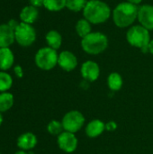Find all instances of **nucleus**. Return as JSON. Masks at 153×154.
Wrapping results in <instances>:
<instances>
[{
    "mask_svg": "<svg viewBox=\"0 0 153 154\" xmlns=\"http://www.w3.org/2000/svg\"><path fill=\"white\" fill-rule=\"evenodd\" d=\"M139 6L127 1L119 3L112 11L113 22L118 28H130L138 19Z\"/></svg>",
    "mask_w": 153,
    "mask_h": 154,
    "instance_id": "obj_1",
    "label": "nucleus"
},
{
    "mask_svg": "<svg viewBox=\"0 0 153 154\" xmlns=\"http://www.w3.org/2000/svg\"><path fill=\"white\" fill-rule=\"evenodd\" d=\"M112 16L110 6L102 0H87L83 17L92 24H102Z\"/></svg>",
    "mask_w": 153,
    "mask_h": 154,
    "instance_id": "obj_2",
    "label": "nucleus"
},
{
    "mask_svg": "<svg viewBox=\"0 0 153 154\" xmlns=\"http://www.w3.org/2000/svg\"><path fill=\"white\" fill-rule=\"evenodd\" d=\"M80 45L86 53L89 55H98L107 49L109 40L104 32H92L81 39Z\"/></svg>",
    "mask_w": 153,
    "mask_h": 154,
    "instance_id": "obj_3",
    "label": "nucleus"
},
{
    "mask_svg": "<svg viewBox=\"0 0 153 154\" xmlns=\"http://www.w3.org/2000/svg\"><path fill=\"white\" fill-rule=\"evenodd\" d=\"M126 41L131 46L140 49L142 52H149V44L151 41L150 31L141 24L133 25L126 32Z\"/></svg>",
    "mask_w": 153,
    "mask_h": 154,
    "instance_id": "obj_4",
    "label": "nucleus"
},
{
    "mask_svg": "<svg viewBox=\"0 0 153 154\" xmlns=\"http://www.w3.org/2000/svg\"><path fill=\"white\" fill-rule=\"evenodd\" d=\"M59 54L56 50L46 46L38 50L34 56L35 65L41 70H51L58 65Z\"/></svg>",
    "mask_w": 153,
    "mask_h": 154,
    "instance_id": "obj_5",
    "label": "nucleus"
},
{
    "mask_svg": "<svg viewBox=\"0 0 153 154\" xmlns=\"http://www.w3.org/2000/svg\"><path fill=\"white\" fill-rule=\"evenodd\" d=\"M15 42L22 47H29L32 45L37 37L35 29L32 24L20 22L18 27L14 30Z\"/></svg>",
    "mask_w": 153,
    "mask_h": 154,
    "instance_id": "obj_6",
    "label": "nucleus"
},
{
    "mask_svg": "<svg viewBox=\"0 0 153 154\" xmlns=\"http://www.w3.org/2000/svg\"><path fill=\"white\" fill-rule=\"evenodd\" d=\"M86 119L84 115L78 110H70L64 115L61 123L64 131L76 134L85 125Z\"/></svg>",
    "mask_w": 153,
    "mask_h": 154,
    "instance_id": "obj_7",
    "label": "nucleus"
},
{
    "mask_svg": "<svg viewBox=\"0 0 153 154\" xmlns=\"http://www.w3.org/2000/svg\"><path fill=\"white\" fill-rule=\"evenodd\" d=\"M57 137L58 146L62 152L66 153H72L77 150L78 145V140L75 134L64 131Z\"/></svg>",
    "mask_w": 153,
    "mask_h": 154,
    "instance_id": "obj_8",
    "label": "nucleus"
},
{
    "mask_svg": "<svg viewBox=\"0 0 153 154\" xmlns=\"http://www.w3.org/2000/svg\"><path fill=\"white\" fill-rule=\"evenodd\" d=\"M100 67L94 60H86L80 68V74L87 82H95L100 76Z\"/></svg>",
    "mask_w": 153,
    "mask_h": 154,
    "instance_id": "obj_9",
    "label": "nucleus"
},
{
    "mask_svg": "<svg viewBox=\"0 0 153 154\" xmlns=\"http://www.w3.org/2000/svg\"><path fill=\"white\" fill-rule=\"evenodd\" d=\"M78 61L77 56L70 51H62L59 53L58 65L61 69L67 72L74 70L78 67Z\"/></svg>",
    "mask_w": 153,
    "mask_h": 154,
    "instance_id": "obj_10",
    "label": "nucleus"
},
{
    "mask_svg": "<svg viewBox=\"0 0 153 154\" xmlns=\"http://www.w3.org/2000/svg\"><path fill=\"white\" fill-rule=\"evenodd\" d=\"M139 24L145 27L150 32L153 30V5L145 4L139 6L138 19Z\"/></svg>",
    "mask_w": 153,
    "mask_h": 154,
    "instance_id": "obj_11",
    "label": "nucleus"
},
{
    "mask_svg": "<svg viewBox=\"0 0 153 154\" xmlns=\"http://www.w3.org/2000/svg\"><path fill=\"white\" fill-rule=\"evenodd\" d=\"M37 143H38L37 136L31 132H26L19 135V137L17 138L16 144L20 150L27 152L34 149L35 146L37 145Z\"/></svg>",
    "mask_w": 153,
    "mask_h": 154,
    "instance_id": "obj_12",
    "label": "nucleus"
},
{
    "mask_svg": "<svg viewBox=\"0 0 153 154\" xmlns=\"http://www.w3.org/2000/svg\"><path fill=\"white\" fill-rule=\"evenodd\" d=\"M14 42V31L7 23L0 24V48H9Z\"/></svg>",
    "mask_w": 153,
    "mask_h": 154,
    "instance_id": "obj_13",
    "label": "nucleus"
},
{
    "mask_svg": "<svg viewBox=\"0 0 153 154\" xmlns=\"http://www.w3.org/2000/svg\"><path fill=\"white\" fill-rule=\"evenodd\" d=\"M106 131V124L100 119L91 120L86 125V134L89 138H96Z\"/></svg>",
    "mask_w": 153,
    "mask_h": 154,
    "instance_id": "obj_14",
    "label": "nucleus"
},
{
    "mask_svg": "<svg viewBox=\"0 0 153 154\" xmlns=\"http://www.w3.org/2000/svg\"><path fill=\"white\" fill-rule=\"evenodd\" d=\"M38 17H39L38 8L31 5L24 6L21 10L20 14H19V18L21 22L24 23H28V24H32L33 23H35Z\"/></svg>",
    "mask_w": 153,
    "mask_h": 154,
    "instance_id": "obj_15",
    "label": "nucleus"
},
{
    "mask_svg": "<svg viewBox=\"0 0 153 154\" xmlns=\"http://www.w3.org/2000/svg\"><path fill=\"white\" fill-rule=\"evenodd\" d=\"M14 55L10 48H0V70L6 71L14 66Z\"/></svg>",
    "mask_w": 153,
    "mask_h": 154,
    "instance_id": "obj_16",
    "label": "nucleus"
},
{
    "mask_svg": "<svg viewBox=\"0 0 153 154\" xmlns=\"http://www.w3.org/2000/svg\"><path fill=\"white\" fill-rule=\"evenodd\" d=\"M45 40L47 45L54 50H59L62 44V36L61 34L56 30L49 31L45 35Z\"/></svg>",
    "mask_w": 153,
    "mask_h": 154,
    "instance_id": "obj_17",
    "label": "nucleus"
},
{
    "mask_svg": "<svg viewBox=\"0 0 153 154\" xmlns=\"http://www.w3.org/2000/svg\"><path fill=\"white\" fill-rule=\"evenodd\" d=\"M75 30L78 34V36L81 39L88 35L90 32H92V23H90L87 19L84 17L81 19H78L75 25Z\"/></svg>",
    "mask_w": 153,
    "mask_h": 154,
    "instance_id": "obj_18",
    "label": "nucleus"
},
{
    "mask_svg": "<svg viewBox=\"0 0 153 154\" xmlns=\"http://www.w3.org/2000/svg\"><path fill=\"white\" fill-rule=\"evenodd\" d=\"M124 85V79L118 72H112L107 77V86L112 91H119Z\"/></svg>",
    "mask_w": 153,
    "mask_h": 154,
    "instance_id": "obj_19",
    "label": "nucleus"
},
{
    "mask_svg": "<svg viewBox=\"0 0 153 154\" xmlns=\"http://www.w3.org/2000/svg\"><path fill=\"white\" fill-rule=\"evenodd\" d=\"M14 96L10 92L0 93V112L5 113L10 110L14 106Z\"/></svg>",
    "mask_w": 153,
    "mask_h": 154,
    "instance_id": "obj_20",
    "label": "nucleus"
},
{
    "mask_svg": "<svg viewBox=\"0 0 153 154\" xmlns=\"http://www.w3.org/2000/svg\"><path fill=\"white\" fill-rule=\"evenodd\" d=\"M67 0H44L43 6L50 12H59L66 8Z\"/></svg>",
    "mask_w": 153,
    "mask_h": 154,
    "instance_id": "obj_21",
    "label": "nucleus"
},
{
    "mask_svg": "<svg viewBox=\"0 0 153 154\" xmlns=\"http://www.w3.org/2000/svg\"><path fill=\"white\" fill-rule=\"evenodd\" d=\"M13 86V78L6 71L0 70V93L7 92Z\"/></svg>",
    "mask_w": 153,
    "mask_h": 154,
    "instance_id": "obj_22",
    "label": "nucleus"
},
{
    "mask_svg": "<svg viewBox=\"0 0 153 154\" xmlns=\"http://www.w3.org/2000/svg\"><path fill=\"white\" fill-rule=\"evenodd\" d=\"M87 3V0H67L66 8L75 13H78L80 11L83 12Z\"/></svg>",
    "mask_w": 153,
    "mask_h": 154,
    "instance_id": "obj_23",
    "label": "nucleus"
},
{
    "mask_svg": "<svg viewBox=\"0 0 153 154\" xmlns=\"http://www.w3.org/2000/svg\"><path fill=\"white\" fill-rule=\"evenodd\" d=\"M47 131L50 134L54 136H59L62 132H64V128L61 121L52 120L47 125Z\"/></svg>",
    "mask_w": 153,
    "mask_h": 154,
    "instance_id": "obj_24",
    "label": "nucleus"
},
{
    "mask_svg": "<svg viewBox=\"0 0 153 154\" xmlns=\"http://www.w3.org/2000/svg\"><path fill=\"white\" fill-rule=\"evenodd\" d=\"M117 129V124L115 121H109L106 124V131L108 132H114Z\"/></svg>",
    "mask_w": 153,
    "mask_h": 154,
    "instance_id": "obj_25",
    "label": "nucleus"
},
{
    "mask_svg": "<svg viewBox=\"0 0 153 154\" xmlns=\"http://www.w3.org/2000/svg\"><path fill=\"white\" fill-rule=\"evenodd\" d=\"M14 75H15L17 78H19V79H21V78L23 77V68H22L21 66H19V65H16V66L14 67Z\"/></svg>",
    "mask_w": 153,
    "mask_h": 154,
    "instance_id": "obj_26",
    "label": "nucleus"
},
{
    "mask_svg": "<svg viewBox=\"0 0 153 154\" xmlns=\"http://www.w3.org/2000/svg\"><path fill=\"white\" fill-rule=\"evenodd\" d=\"M30 2V5H32V6H35V7H41V6H43V3H44V0H29Z\"/></svg>",
    "mask_w": 153,
    "mask_h": 154,
    "instance_id": "obj_27",
    "label": "nucleus"
},
{
    "mask_svg": "<svg viewBox=\"0 0 153 154\" xmlns=\"http://www.w3.org/2000/svg\"><path fill=\"white\" fill-rule=\"evenodd\" d=\"M19 23H20V22H18V21L15 20V19H11V20H9V22L7 23V24H8L14 31L18 27Z\"/></svg>",
    "mask_w": 153,
    "mask_h": 154,
    "instance_id": "obj_28",
    "label": "nucleus"
},
{
    "mask_svg": "<svg viewBox=\"0 0 153 154\" xmlns=\"http://www.w3.org/2000/svg\"><path fill=\"white\" fill-rule=\"evenodd\" d=\"M126 1L129 2V3H131V4H133L135 5H139L143 0H126Z\"/></svg>",
    "mask_w": 153,
    "mask_h": 154,
    "instance_id": "obj_29",
    "label": "nucleus"
},
{
    "mask_svg": "<svg viewBox=\"0 0 153 154\" xmlns=\"http://www.w3.org/2000/svg\"><path fill=\"white\" fill-rule=\"evenodd\" d=\"M149 52L153 55V39L151 41V42L149 44Z\"/></svg>",
    "mask_w": 153,
    "mask_h": 154,
    "instance_id": "obj_30",
    "label": "nucleus"
},
{
    "mask_svg": "<svg viewBox=\"0 0 153 154\" xmlns=\"http://www.w3.org/2000/svg\"><path fill=\"white\" fill-rule=\"evenodd\" d=\"M14 154H28L27 153V152H25V151H23V150H19V151H17V152H15Z\"/></svg>",
    "mask_w": 153,
    "mask_h": 154,
    "instance_id": "obj_31",
    "label": "nucleus"
},
{
    "mask_svg": "<svg viewBox=\"0 0 153 154\" xmlns=\"http://www.w3.org/2000/svg\"><path fill=\"white\" fill-rule=\"evenodd\" d=\"M3 124V115H2V113L0 112V125Z\"/></svg>",
    "mask_w": 153,
    "mask_h": 154,
    "instance_id": "obj_32",
    "label": "nucleus"
}]
</instances>
